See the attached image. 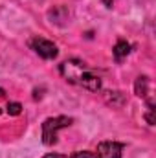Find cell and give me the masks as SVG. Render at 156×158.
Instances as JSON below:
<instances>
[{
	"label": "cell",
	"mask_w": 156,
	"mask_h": 158,
	"mask_svg": "<svg viewBox=\"0 0 156 158\" xmlns=\"http://www.w3.org/2000/svg\"><path fill=\"white\" fill-rule=\"evenodd\" d=\"M61 76L74 83V85H79L86 90H92V92H97L101 88V79L97 77L83 61H77V59H70V61H64L61 64Z\"/></svg>",
	"instance_id": "1"
},
{
	"label": "cell",
	"mask_w": 156,
	"mask_h": 158,
	"mask_svg": "<svg viewBox=\"0 0 156 158\" xmlns=\"http://www.w3.org/2000/svg\"><path fill=\"white\" fill-rule=\"evenodd\" d=\"M72 123V118L66 116H57V118H48L42 123V143L44 145H53L57 142V132Z\"/></svg>",
	"instance_id": "2"
},
{
	"label": "cell",
	"mask_w": 156,
	"mask_h": 158,
	"mask_svg": "<svg viewBox=\"0 0 156 158\" xmlns=\"http://www.w3.org/2000/svg\"><path fill=\"white\" fill-rule=\"evenodd\" d=\"M30 46H31V50H33L39 57H42V59H55L57 53H59L57 46H55L51 40L42 39V37H33V39L30 40Z\"/></svg>",
	"instance_id": "3"
},
{
	"label": "cell",
	"mask_w": 156,
	"mask_h": 158,
	"mask_svg": "<svg viewBox=\"0 0 156 158\" xmlns=\"http://www.w3.org/2000/svg\"><path fill=\"white\" fill-rule=\"evenodd\" d=\"M121 153H123V143L119 142H101L96 149V156L97 158H121Z\"/></svg>",
	"instance_id": "4"
},
{
	"label": "cell",
	"mask_w": 156,
	"mask_h": 158,
	"mask_svg": "<svg viewBox=\"0 0 156 158\" xmlns=\"http://www.w3.org/2000/svg\"><path fill=\"white\" fill-rule=\"evenodd\" d=\"M112 52H114V59H116V61H123V59L129 55L130 46H129V42H127V40H117Z\"/></svg>",
	"instance_id": "5"
},
{
	"label": "cell",
	"mask_w": 156,
	"mask_h": 158,
	"mask_svg": "<svg viewBox=\"0 0 156 158\" xmlns=\"http://www.w3.org/2000/svg\"><path fill=\"white\" fill-rule=\"evenodd\" d=\"M134 92H136V96H140V98H145V96L149 94V79L145 77V76L136 79V83H134Z\"/></svg>",
	"instance_id": "6"
},
{
	"label": "cell",
	"mask_w": 156,
	"mask_h": 158,
	"mask_svg": "<svg viewBox=\"0 0 156 158\" xmlns=\"http://www.w3.org/2000/svg\"><path fill=\"white\" fill-rule=\"evenodd\" d=\"M20 110H22V105H20V103H17V101L7 103V114H11V116H18Z\"/></svg>",
	"instance_id": "7"
},
{
	"label": "cell",
	"mask_w": 156,
	"mask_h": 158,
	"mask_svg": "<svg viewBox=\"0 0 156 158\" xmlns=\"http://www.w3.org/2000/svg\"><path fill=\"white\" fill-rule=\"evenodd\" d=\"M72 158H97L96 156V153H90V151H77V153H74Z\"/></svg>",
	"instance_id": "8"
},
{
	"label": "cell",
	"mask_w": 156,
	"mask_h": 158,
	"mask_svg": "<svg viewBox=\"0 0 156 158\" xmlns=\"http://www.w3.org/2000/svg\"><path fill=\"white\" fill-rule=\"evenodd\" d=\"M44 158H66L64 155H59V153H48Z\"/></svg>",
	"instance_id": "9"
},
{
	"label": "cell",
	"mask_w": 156,
	"mask_h": 158,
	"mask_svg": "<svg viewBox=\"0 0 156 158\" xmlns=\"http://www.w3.org/2000/svg\"><path fill=\"white\" fill-rule=\"evenodd\" d=\"M101 2H103V4H105V6H107V7H112V6H114V2H116V0H101Z\"/></svg>",
	"instance_id": "10"
},
{
	"label": "cell",
	"mask_w": 156,
	"mask_h": 158,
	"mask_svg": "<svg viewBox=\"0 0 156 158\" xmlns=\"http://www.w3.org/2000/svg\"><path fill=\"white\" fill-rule=\"evenodd\" d=\"M0 98H4V90L2 88H0Z\"/></svg>",
	"instance_id": "11"
},
{
	"label": "cell",
	"mask_w": 156,
	"mask_h": 158,
	"mask_svg": "<svg viewBox=\"0 0 156 158\" xmlns=\"http://www.w3.org/2000/svg\"><path fill=\"white\" fill-rule=\"evenodd\" d=\"M0 112H2V110H0Z\"/></svg>",
	"instance_id": "12"
}]
</instances>
